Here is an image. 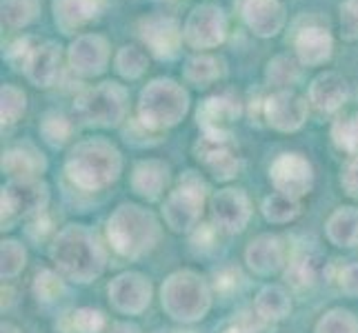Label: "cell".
<instances>
[{
  "label": "cell",
  "mask_w": 358,
  "mask_h": 333,
  "mask_svg": "<svg viewBox=\"0 0 358 333\" xmlns=\"http://www.w3.org/2000/svg\"><path fill=\"white\" fill-rule=\"evenodd\" d=\"M120 151L105 138H87L76 142L65 160L67 178L83 191L105 189L120 176Z\"/></svg>",
  "instance_id": "1"
},
{
  "label": "cell",
  "mask_w": 358,
  "mask_h": 333,
  "mask_svg": "<svg viewBox=\"0 0 358 333\" xmlns=\"http://www.w3.org/2000/svg\"><path fill=\"white\" fill-rule=\"evenodd\" d=\"M52 260L65 278L85 285L103 274L105 251L90 229L69 225L58 233L52 244Z\"/></svg>",
  "instance_id": "2"
},
{
  "label": "cell",
  "mask_w": 358,
  "mask_h": 333,
  "mask_svg": "<svg viewBox=\"0 0 358 333\" xmlns=\"http://www.w3.org/2000/svg\"><path fill=\"white\" fill-rule=\"evenodd\" d=\"M189 111V94L182 84L171 78H156L141 91L138 107V125L147 131H165L176 127Z\"/></svg>",
  "instance_id": "3"
},
{
  "label": "cell",
  "mask_w": 358,
  "mask_h": 333,
  "mask_svg": "<svg viewBox=\"0 0 358 333\" xmlns=\"http://www.w3.org/2000/svg\"><path fill=\"white\" fill-rule=\"evenodd\" d=\"M107 238L114 251L125 258H141L160 238L156 218L138 205H120L107 222Z\"/></svg>",
  "instance_id": "4"
},
{
  "label": "cell",
  "mask_w": 358,
  "mask_h": 333,
  "mask_svg": "<svg viewBox=\"0 0 358 333\" xmlns=\"http://www.w3.org/2000/svg\"><path fill=\"white\" fill-rule=\"evenodd\" d=\"M160 298H163V309L167 311V316L180 320V323H196V320L205 318L209 304H212L209 287L194 271L171 274L165 280Z\"/></svg>",
  "instance_id": "5"
},
{
  "label": "cell",
  "mask_w": 358,
  "mask_h": 333,
  "mask_svg": "<svg viewBox=\"0 0 358 333\" xmlns=\"http://www.w3.org/2000/svg\"><path fill=\"white\" fill-rule=\"evenodd\" d=\"M127 89L118 82H101L73 101V116L87 127H118L127 116Z\"/></svg>",
  "instance_id": "6"
},
{
  "label": "cell",
  "mask_w": 358,
  "mask_h": 333,
  "mask_svg": "<svg viewBox=\"0 0 358 333\" xmlns=\"http://www.w3.org/2000/svg\"><path fill=\"white\" fill-rule=\"evenodd\" d=\"M205 207V182L194 176V171H187V176L180 178V184L167 195L163 216L171 231L182 233L199 227Z\"/></svg>",
  "instance_id": "7"
},
{
  "label": "cell",
  "mask_w": 358,
  "mask_h": 333,
  "mask_svg": "<svg viewBox=\"0 0 358 333\" xmlns=\"http://www.w3.org/2000/svg\"><path fill=\"white\" fill-rule=\"evenodd\" d=\"M182 38L185 45L196 52H207L223 45L227 38V16L223 7L214 3L196 5L182 24Z\"/></svg>",
  "instance_id": "8"
},
{
  "label": "cell",
  "mask_w": 358,
  "mask_h": 333,
  "mask_svg": "<svg viewBox=\"0 0 358 333\" xmlns=\"http://www.w3.org/2000/svg\"><path fill=\"white\" fill-rule=\"evenodd\" d=\"M136 34L147 49V54H152L158 60H171L176 58L180 47L185 43L182 27L176 18L165 14H150L143 16L136 22Z\"/></svg>",
  "instance_id": "9"
},
{
  "label": "cell",
  "mask_w": 358,
  "mask_h": 333,
  "mask_svg": "<svg viewBox=\"0 0 358 333\" xmlns=\"http://www.w3.org/2000/svg\"><path fill=\"white\" fill-rule=\"evenodd\" d=\"M269 180L274 184L276 193L301 200L303 195L312 191L314 169L303 154H280L269 167Z\"/></svg>",
  "instance_id": "10"
},
{
  "label": "cell",
  "mask_w": 358,
  "mask_h": 333,
  "mask_svg": "<svg viewBox=\"0 0 358 333\" xmlns=\"http://www.w3.org/2000/svg\"><path fill=\"white\" fill-rule=\"evenodd\" d=\"M196 160L212 174L216 180H231L238 174L241 160L236 145L231 142V135H212L203 133L194 145Z\"/></svg>",
  "instance_id": "11"
},
{
  "label": "cell",
  "mask_w": 358,
  "mask_h": 333,
  "mask_svg": "<svg viewBox=\"0 0 358 333\" xmlns=\"http://www.w3.org/2000/svg\"><path fill=\"white\" fill-rule=\"evenodd\" d=\"M307 114H310V105L292 89H278L267 96L263 103V116L267 125L280 133L299 131L305 125Z\"/></svg>",
  "instance_id": "12"
},
{
  "label": "cell",
  "mask_w": 358,
  "mask_h": 333,
  "mask_svg": "<svg viewBox=\"0 0 358 333\" xmlns=\"http://www.w3.org/2000/svg\"><path fill=\"white\" fill-rule=\"evenodd\" d=\"M69 69L80 78H96L109 65V43L101 34H80L67 47Z\"/></svg>",
  "instance_id": "13"
},
{
  "label": "cell",
  "mask_w": 358,
  "mask_h": 333,
  "mask_svg": "<svg viewBox=\"0 0 358 333\" xmlns=\"http://www.w3.org/2000/svg\"><path fill=\"white\" fill-rule=\"evenodd\" d=\"M47 187L38 178L9 180L3 187V225L11 218L41 214L47 205Z\"/></svg>",
  "instance_id": "14"
},
{
  "label": "cell",
  "mask_w": 358,
  "mask_h": 333,
  "mask_svg": "<svg viewBox=\"0 0 358 333\" xmlns=\"http://www.w3.org/2000/svg\"><path fill=\"white\" fill-rule=\"evenodd\" d=\"M241 18L256 38H274L287 22V11L280 0H241Z\"/></svg>",
  "instance_id": "15"
},
{
  "label": "cell",
  "mask_w": 358,
  "mask_h": 333,
  "mask_svg": "<svg viewBox=\"0 0 358 333\" xmlns=\"http://www.w3.org/2000/svg\"><path fill=\"white\" fill-rule=\"evenodd\" d=\"M109 300L120 313H143L152 300V285L145 276L127 271V274H120L109 285Z\"/></svg>",
  "instance_id": "16"
},
{
  "label": "cell",
  "mask_w": 358,
  "mask_h": 333,
  "mask_svg": "<svg viewBox=\"0 0 358 333\" xmlns=\"http://www.w3.org/2000/svg\"><path fill=\"white\" fill-rule=\"evenodd\" d=\"M196 118H199V127L203 129V133L227 135L234 122L241 118V103L231 94L209 96L201 103Z\"/></svg>",
  "instance_id": "17"
},
{
  "label": "cell",
  "mask_w": 358,
  "mask_h": 333,
  "mask_svg": "<svg viewBox=\"0 0 358 333\" xmlns=\"http://www.w3.org/2000/svg\"><path fill=\"white\" fill-rule=\"evenodd\" d=\"M212 216L227 233H241L252 216V207L241 189H220L212 198Z\"/></svg>",
  "instance_id": "18"
},
{
  "label": "cell",
  "mask_w": 358,
  "mask_h": 333,
  "mask_svg": "<svg viewBox=\"0 0 358 333\" xmlns=\"http://www.w3.org/2000/svg\"><path fill=\"white\" fill-rule=\"evenodd\" d=\"M294 52L303 67H320L334 54V38L320 24H307L294 38Z\"/></svg>",
  "instance_id": "19"
},
{
  "label": "cell",
  "mask_w": 358,
  "mask_h": 333,
  "mask_svg": "<svg viewBox=\"0 0 358 333\" xmlns=\"http://www.w3.org/2000/svg\"><path fill=\"white\" fill-rule=\"evenodd\" d=\"M22 71L34 87H52L60 71V47L54 40L36 43Z\"/></svg>",
  "instance_id": "20"
},
{
  "label": "cell",
  "mask_w": 358,
  "mask_h": 333,
  "mask_svg": "<svg viewBox=\"0 0 358 333\" xmlns=\"http://www.w3.org/2000/svg\"><path fill=\"white\" fill-rule=\"evenodd\" d=\"M310 103L320 114H334L350 98V84L336 71H323L310 82Z\"/></svg>",
  "instance_id": "21"
},
{
  "label": "cell",
  "mask_w": 358,
  "mask_h": 333,
  "mask_svg": "<svg viewBox=\"0 0 358 333\" xmlns=\"http://www.w3.org/2000/svg\"><path fill=\"white\" fill-rule=\"evenodd\" d=\"M105 0H52L56 27L65 36L76 34L103 11Z\"/></svg>",
  "instance_id": "22"
},
{
  "label": "cell",
  "mask_w": 358,
  "mask_h": 333,
  "mask_svg": "<svg viewBox=\"0 0 358 333\" xmlns=\"http://www.w3.org/2000/svg\"><path fill=\"white\" fill-rule=\"evenodd\" d=\"M167 184H169V167L163 160L150 158V160L136 163L131 171V189L134 193H138L141 198L158 200Z\"/></svg>",
  "instance_id": "23"
},
{
  "label": "cell",
  "mask_w": 358,
  "mask_h": 333,
  "mask_svg": "<svg viewBox=\"0 0 358 333\" xmlns=\"http://www.w3.org/2000/svg\"><path fill=\"white\" fill-rule=\"evenodd\" d=\"M245 260L254 274L271 276V274H276L282 267V260H285L282 244L276 236L263 233V236H258L250 242V246H247V251H245Z\"/></svg>",
  "instance_id": "24"
},
{
  "label": "cell",
  "mask_w": 358,
  "mask_h": 333,
  "mask_svg": "<svg viewBox=\"0 0 358 333\" xmlns=\"http://www.w3.org/2000/svg\"><path fill=\"white\" fill-rule=\"evenodd\" d=\"M3 171L11 180H27L43 174L47 163L34 145H18L3 154Z\"/></svg>",
  "instance_id": "25"
},
{
  "label": "cell",
  "mask_w": 358,
  "mask_h": 333,
  "mask_svg": "<svg viewBox=\"0 0 358 333\" xmlns=\"http://www.w3.org/2000/svg\"><path fill=\"white\" fill-rule=\"evenodd\" d=\"M182 76L194 87H209L225 76V63L223 58L212 54H196L185 60Z\"/></svg>",
  "instance_id": "26"
},
{
  "label": "cell",
  "mask_w": 358,
  "mask_h": 333,
  "mask_svg": "<svg viewBox=\"0 0 358 333\" xmlns=\"http://www.w3.org/2000/svg\"><path fill=\"white\" fill-rule=\"evenodd\" d=\"M325 271V260L323 256L316 251H301L292 258L287 267V280L294 287H312L320 280Z\"/></svg>",
  "instance_id": "27"
},
{
  "label": "cell",
  "mask_w": 358,
  "mask_h": 333,
  "mask_svg": "<svg viewBox=\"0 0 358 333\" xmlns=\"http://www.w3.org/2000/svg\"><path fill=\"white\" fill-rule=\"evenodd\" d=\"M327 238L336 246L358 244V209L341 207L327 220Z\"/></svg>",
  "instance_id": "28"
},
{
  "label": "cell",
  "mask_w": 358,
  "mask_h": 333,
  "mask_svg": "<svg viewBox=\"0 0 358 333\" xmlns=\"http://www.w3.org/2000/svg\"><path fill=\"white\" fill-rule=\"evenodd\" d=\"M292 311V302L289 295L282 287L269 285L263 287L261 293L256 295V313L263 320H269V323H276V320L287 318Z\"/></svg>",
  "instance_id": "29"
},
{
  "label": "cell",
  "mask_w": 358,
  "mask_h": 333,
  "mask_svg": "<svg viewBox=\"0 0 358 333\" xmlns=\"http://www.w3.org/2000/svg\"><path fill=\"white\" fill-rule=\"evenodd\" d=\"M301 63L299 58H292V56H274L267 63L265 67V82L269 84V87H276L278 89H289L292 84L299 82L301 78Z\"/></svg>",
  "instance_id": "30"
},
{
  "label": "cell",
  "mask_w": 358,
  "mask_h": 333,
  "mask_svg": "<svg viewBox=\"0 0 358 333\" xmlns=\"http://www.w3.org/2000/svg\"><path fill=\"white\" fill-rule=\"evenodd\" d=\"M150 67V54L138 45H122L114 56V69L120 78L136 80Z\"/></svg>",
  "instance_id": "31"
},
{
  "label": "cell",
  "mask_w": 358,
  "mask_h": 333,
  "mask_svg": "<svg viewBox=\"0 0 358 333\" xmlns=\"http://www.w3.org/2000/svg\"><path fill=\"white\" fill-rule=\"evenodd\" d=\"M3 24L9 29H24L38 18L41 0H0Z\"/></svg>",
  "instance_id": "32"
},
{
  "label": "cell",
  "mask_w": 358,
  "mask_h": 333,
  "mask_svg": "<svg viewBox=\"0 0 358 333\" xmlns=\"http://www.w3.org/2000/svg\"><path fill=\"white\" fill-rule=\"evenodd\" d=\"M27 111V94L16 84H3L0 87V118L3 125H14Z\"/></svg>",
  "instance_id": "33"
},
{
  "label": "cell",
  "mask_w": 358,
  "mask_h": 333,
  "mask_svg": "<svg viewBox=\"0 0 358 333\" xmlns=\"http://www.w3.org/2000/svg\"><path fill=\"white\" fill-rule=\"evenodd\" d=\"M301 214V202L282 193H271L263 202V216L274 225H285Z\"/></svg>",
  "instance_id": "34"
},
{
  "label": "cell",
  "mask_w": 358,
  "mask_h": 333,
  "mask_svg": "<svg viewBox=\"0 0 358 333\" xmlns=\"http://www.w3.org/2000/svg\"><path fill=\"white\" fill-rule=\"evenodd\" d=\"M331 140L345 154H358V114H348L334 120L331 125Z\"/></svg>",
  "instance_id": "35"
},
{
  "label": "cell",
  "mask_w": 358,
  "mask_h": 333,
  "mask_svg": "<svg viewBox=\"0 0 358 333\" xmlns=\"http://www.w3.org/2000/svg\"><path fill=\"white\" fill-rule=\"evenodd\" d=\"M71 131H73L71 120H67L63 114H58V111H49L41 120V135L45 138V142L52 147H63L71 138Z\"/></svg>",
  "instance_id": "36"
},
{
  "label": "cell",
  "mask_w": 358,
  "mask_h": 333,
  "mask_svg": "<svg viewBox=\"0 0 358 333\" xmlns=\"http://www.w3.org/2000/svg\"><path fill=\"white\" fill-rule=\"evenodd\" d=\"M24 260H27V253H24V246L16 240H3V246H0V274L5 278H16Z\"/></svg>",
  "instance_id": "37"
},
{
  "label": "cell",
  "mask_w": 358,
  "mask_h": 333,
  "mask_svg": "<svg viewBox=\"0 0 358 333\" xmlns=\"http://www.w3.org/2000/svg\"><path fill=\"white\" fill-rule=\"evenodd\" d=\"M316 333H358V320L345 309H331L318 320Z\"/></svg>",
  "instance_id": "38"
},
{
  "label": "cell",
  "mask_w": 358,
  "mask_h": 333,
  "mask_svg": "<svg viewBox=\"0 0 358 333\" xmlns=\"http://www.w3.org/2000/svg\"><path fill=\"white\" fill-rule=\"evenodd\" d=\"M34 293L41 302H54L63 293V280L54 271H41L34 278Z\"/></svg>",
  "instance_id": "39"
},
{
  "label": "cell",
  "mask_w": 358,
  "mask_h": 333,
  "mask_svg": "<svg viewBox=\"0 0 358 333\" xmlns=\"http://www.w3.org/2000/svg\"><path fill=\"white\" fill-rule=\"evenodd\" d=\"M71 329L76 333H101L105 329V316L98 309L83 306L71 313Z\"/></svg>",
  "instance_id": "40"
},
{
  "label": "cell",
  "mask_w": 358,
  "mask_h": 333,
  "mask_svg": "<svg viewBox=\"0 0 358 333\" xmlns=\"http://www.w3.org/2000/svg\"><path fill=\"white\" fill-rule=\"evenodd\" d=\"M341 36L345 40H358V0H343L338 7Z\"/></svg>",
  "instance_id": "41"
},
{
  "label": "cell",
  "mask_w": 358,
  "mask_h": 333,
  "mask_svg": "<svg viewBox=\"0 0 358 333\" xmlns=\"http://www.w3.org/2000/svg\"><path fill=\"white\" fill-rule=\"evenodd\" d=\"M341 187L350 198L358 200V156H354L352 160L345 163L343 174H341Z\"/></svg>",
  "instance_id": "42"
},
{
  "label": "cell",
  "mask_w": 358,
  "mask_h": 333,
  "mask_svg": "<svg viewBox=\"0 0 358 333\" xmlns=\"http://www.w3.org/2000/svg\"><path fill=\"white\" fill-rule=\"evenodd\" d=\"M238 280H241V274H238V269H234V267H225V269L216 271V289L220 293L234 291L238 287Z\"/></svg>",
  "instance_id": "43"
},
{
  "label": "cell",
  "mask_w": 358,
  "mask_h": 333,
  "mask_svg": "<svg viewBox=\"0 0 358 333\" xmlns=\"http://www.w3.org/2000/svg\"><path fill=\"white\" fill-rule=\"evenodd\" d=\"M341 289L348 295H358V262H352L341 271Z\"/></svg>",
  "instance_id": "44"
},
{
  "label": "cell",
  "mask_w": 358,
  "mask_h": 333,
  "mask_svg": "<svg viewBox=\"0 0 358 333\" xmlns=\"http://www.w3.org/2000/svg\"><path fill=\"white\" fill-rule=\"evenodd\" d=\"M109 333H141V329L136 325H131V323H116Z\"/></svg>",
  "instance_id": "45"
},
{
  "label": "cell",
  "mask_w": 358,
  "mask_h": 333,
  "mask_svg": "<svg viewBox=\"0 0 358 333\" xmlns=\"http://www.w3.org/2000/svg\"><path fill=\"white\" fill-rule=\"evenodd\" d=\"M223 333H254L250 327H241V325H234V327H229V329H225Z\"/></svg>",
  "instance_id": "46"
},
{
  "label": "cell",
  "mask_w": 358,
  "mask_h": 333,
  "mask_svg": "<svg viewBox=\"0 0 358 333\" xmlns=\"http://www.w3.org/2000/svg\"><path fill=\"white\" fill-rule=\"evenodd\" d=\"M0 333H20V329L14 327V325H9V323H3V327H0Z\"/></svg>",
  "instance_id": "47"
},
{
  "label": "cell",
  "mask_w": 358,
  "mask_h": 333,
  "mask_svg": "<svg viewBox=\"0 0 358 333\" xmlns=\"http://www.w3.org/2000/svg\"><path fill=\"white\" fill-rule=\"evenodd\" d=\"M174 333H194V331H174Z\"/></svg>",
  "instance_id": "48"
}]
</instances>
